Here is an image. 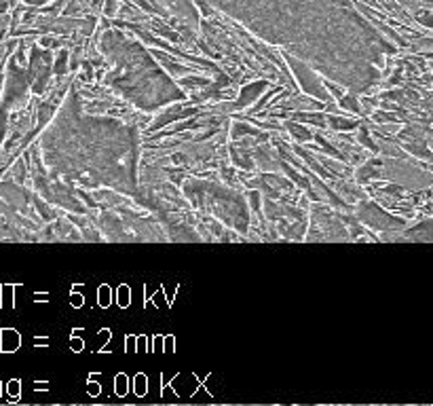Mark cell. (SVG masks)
<instances>
[{"mask_svg": "<svg viewBox=\"0 0 433 406\" xmlns=\"http://www.w3.org/2000/svg\"><path fill=\"white\" fill-rule=\"evenodd\" d=\"M250 34L306 64L357 98L381 85L396 38L376 30L353 0H205Z\"/></svg>", "mask_w": 433, "mask_h": 406, "instance_id": "obj_1", "label": "cell"}, {"mask_svg": "<svg viewBox=\"0 0 433 406\" xmlns=\"http://www.w3.org/2000/svg\"><path fill=\"white\" fill-rule=\"evenodd\" d=\"M66 135V132H64ZM64 176L85 188H112L123 195L138 193V132L134 125L89 117L79 111L68 115Z\"/></svg>", "mask_w": 433, "mask_h": 406, "instance_id": "obj_2", "label": "cell"}, {"mask_svg": "<svg viewBox=\"0 0 433 406\" xmlns=\"http://www.w3.org/2000/svg\"><path fill=\"white\" fill-rule=\"evenodd\" d=\"M100 49L110 64L106 83L125 102L144 113H154L184 100V91L175 87L140 40L129 38L125 32L108 30L100 40Z\"/></svg>", "mask_w": 433, "mask_h": 406, "instance_id": "obj_3", "label": "cell"}, {"mask_svg": "<svg viewBox=\"0 0 433 406\" xmlns=\"http://www.w3.org/2000/svg\"><path fill=\"white\" fill-rule=\"evenodd\" d=\"M188 199L199 205L201 210H209L214 216L222 218V222H229L237 231L246 233L250 225V212L246 199L237 191H229L224 186L205 184V182H188L184 188Z\"/></svg>", "mask_w": 433, "mask_h": 406, "instance_id": "obj_4", "label": "cell"}, {"mask_svg": "<svg viewBox=\"0 0 433 406\" xmlns=\"http://www.w3.org/2000/svg\"><path fill=\"white\" fill-rule=\"evenodd\" d=\"M359 220L372 229H379V231H385V233H391V231H400L406 227V220L402 218H393L389 214H385L381 208L372 205V203H366L359 208Z\"/></svg>", "mask_w": 433, "mask_h": 406, "instance_id": "obj_5", "label": "cell"}, {"mask_svg": "<svg viewBox=\"0 0 433 406\" xmlns=\"http://www.w3.org/2000/svg\"><path fill=\"white\" fill-rule=\"evenodd\" d=\"M383 239H391V242H433V218H423L412 227H404L400 231L383 233Z\"/></svg>", "mask_w": 433, "mask_h": 406, "instance_id": "obj_6", "label": "cell"}, {"mask_svg": "<svg viewBox=\"0 0 433 406\" xmlns=\"http://www.w3.org/2000/svg\"><path fill=\"white\" fill-rule=\"evenodd\" d=\"M415 6H425V9H433V0H406Z\"/></svg>", "mask_w": 433, "mask_h": 406, "instance_id": "obj_7", "label": "cell"}, {"mask_svg": "<svg viewBox=\"0 0 433 406\" xmlns=\"http://www.w3.org/2000/svg\"><path fill=\"white\" fill-rule=\"evenodd\" d=\"M432 68H433V64H432Z\"/></svg>", "mask_w": 433, "mask_h": 406, "instance_id": "obj_8", "label": "cell"}]
</instances>
